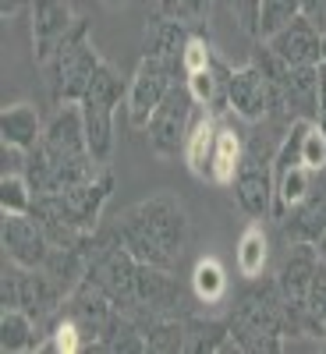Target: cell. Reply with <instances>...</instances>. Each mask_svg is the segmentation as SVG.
<instances>
[{"label":"cell","instance_id":"obj_30","mask_svg":"<svg viewBox=\"0 0 326 354\" xmlns=\"http://www.w3.org/2000/svg\"><path fill=\"white\" fill-rule=\"evenodd\" d=\"M302 163L309 170H326V135L319 131V124L312 121L305 138H302Z\"/></svg>","mask_w":326,"mask_h":354},{"label":"cell","instance_id":"obj_18","mask_svg":"<svg viewBox=\"0 0 326 354\" xmlns=\"http://www.w3.org/2000/svg\"><path fill=\"white\" fill-rule=\"evenodd\" d=\"M43 131H46V124H43V117L33 103H11L0 113V142L18 149V153L36 149Z\"/></svg>","mask_w":326,"mask_h":354},{"label":"cell","instance_id":"obj_23","mask_svg":"<svg viewBox=\"0 0 326 354\" xmlns=\"http://www.w3.org/2000/svg\"><path fill=\"white\" fill-rule=\"evenodd\" d=\"M234 262H238V273L245 280H259L266 277V262H270V238L259 223H248L238 238V248H234Z\"/></svg>","mask_w":326,"mask_h":354},{"label":"cell","instance_id":"obj_17","mask_svg":"<svg viewBox=\"0 0 326 354\" xmlns=\"http://www.w3.org/2000/svg\"><path fill=\"white\" fill-rule=\"evenodd\" d=\"M217 124H220V113L199 106L195 121L188 128V138H185V149H181V160L188 163V170L199 177V181H206V185H210V160H213Z\"/></svg>","mask_w":326,"mask_h":354},{"label":"cell","instance_id":"obj_26","mask_svg":"<svg viewBox=\"0 0 326 354\" xmlns=\"http://www.w3.org/2000/svg\"><path fill=\"white\" fill-rule=\"evenodd\" d=\"M39 351H53V354H78V351H89V340L82 333V326L68 315L61 312L53 322H50V330H46V340L39 344Z\"/></svg>","mask_w":326,"mask_h":354},{"label":"cell","instance_id":"obj_5","mask_svg":"<svg viewBox=\"0 0 326 354\" xmlns=\"http://www.w3.org/2000/svg\"><path fill=\"white\" fill-rule=\"evenodd\" d=\"M323 248L319 245H291L287 259L277 270V287L287 308V333L291 337H323L319 322L312 315V283L319 270Z\"/></svg>","mask_w":326,"mask_h":354},{"label":"cell","instance_id":"obj_8","mask_svg":"<svg viewBox=\"0 0 326 354\" xmlns=\"http://www.w3.org/2000/svg\"><path fill=\"white\" fill-rule=\"evenodd\" d=\"M227 110L238 113L242 121H248V124H262V121L291 124L284 117L280 93H277L273 78L266 75L255 61H248L245 68L230 71V78H227Z\"/></svg>","mask_w":326,"mask_h":354},{"label":"cell","instance_id":"obj_35","mask_svg":"<svg viewBox=\"0 0 326 354\" xmlns=\"http://www.w3.org/2000/svg\"><path fill=\"white\" fill-rule=\"evenodd\" d=\"M103 4H107V8H121V4H125V0H103Z\"/></svg>","mask_w":326,"mask_h":354},{"label":"cell","instance_id":"obj_29","mask_svg":"<svg viewBox=\"0 0 326 354\" xmlns=\"http://www.w3.org/2000/svg\"><path fill=\"white\" fill-rule=\"evenodd\" d=\"M160 18H174V21H202L206 11H210V0H160Z\"/></svg>","mask_w":326,"mask_h":354},{"label":"cell","instance_id":"obj_15","mask_svg":"<svg viewBox=\"0 0 326 354\" xmlns=\"http://www.w3.org/2000/svg\"><path fill=\"white\" fill-rule=\"evenodd\" d=\"M245 145H248V135L220 113L217 142H213V160H210V185H217V188H230L234 185L238 167L245 160Z\"/></svg>","mask_w":326,"mask_h":354},{"label":"cell","instance_id":"obj_9","mask_svg":"<svg viewBox=\"0 0 326 354\" xmlns=\"http://www.w3.org/2000/svg\"><path fill=\"white\" fill-rule=\"evenodd\" d=\"M195 113H199V103L192 100L188 85H185V78H181V82H177L170 93L163 96V103L153 110L150 124L142 128L156 156L170 160V156H177V153L185 149V138H188V128H192V121H195Z\"/></svg>","mask_w":326,"mask_h":354},{"label":"cell","instance_id":"obj_4","mask_svg":"<svg viewBox=\"0 0 326 354\" xmlns=\"http://www.w3.org/2000/svg\"><path fill=\"white\" fill-rule=\"evenodd\" d=\"M103 57L96 53V46L89 43V21L78 18L71 32L57 43V50L43 61V75H46V93L57 106L64 103H82V96L89 93V82L100 71Z\"/></svg>","mask_w":326,"mask_h":354},{"label":"cell","instance_id":"obj_34","mask_svg":"<svg viewBox=\"0 0 326 354\" xmlns=\"http://www.w3.org/2000/svg\"><path fill=\"white\" fill-rule=\"evenodd\" d=\"M33 0H0V15H4V21L8 18H15V15H21Z\"/></svg>","mask_w":326,"mask_h":354},{"label":"cell","instance_id":"obj_32","mask_svg":"<svg viewBox=\"0 0 326 354\" xmlns=\"http://www.w3.org/2000/svg\"><path fill=\"white\" fill-rule=\"evenodd\" d=\"M312 315H316L319 330H323V337H326V255L319 259L316 283H312Z\"/></svg>","mask_w":326,"mask_h":354},{"label":"cell","instance_id":"obj_14","mask_svg":"<svg viewBox=\"0 0 326 354\" xmlns=\"http://www.w3.org/2000/svg\"><path fill=\"white\" fill-rule=\"evenodd\" d=\"M284 64H323V32L298 15L291 25H284L280 32H273L270 39H262Z\"/></svg>","mask_w":326,"mask_h":354},{"label":"cell","instance_id":"obj_13","mask_svg":"<svg viewBox=\"0 0 326 354\" xmlns=\"http://www.w3.org/2000/svg\"><path fill=\"white\" fill-rule=\"evenodd\" d=\"M28 15H33V53L43 64L57 50V43L75 28L78 18L71 15L68 0H33V4H28Z\"/></svg>","mask_w":326,"mask_h":354},{"label":"cell","instance_id":"obj_31","mask_svg":"<svg viewBox=\"0 0 326 354\" xmlns=\"http://www.w3.org/2000/svg\"><path fill=\"white\" fill-rule=\"evenodd\" d=\"M259 8H262V0H227L230 18L238 21V28L252 39H259Z\"/></svg>","mask_w":326,"mask_h":354},{"label":"cell","instance_id":"obj_11","mask_svg":"<svg viewBox=\"0 0 326 354\" xmlns=\"http://www.w3.org/2000/svg\"><path fill=\"white\" fill-rule=\"evenodd\" d=\"M4 252H8V262L15 266H25V270H43L53 255V245L46 238L43 223L33 216V213H18V216H4Z\"/></svg>","mask_w":326,"mask_h":354},{"label":"cell","instance_id":"obj_1","mask_svg":"<svg viewBox=\"0 0 326 354\" xmlns=\"http://www.w3.org/2000/svg\"><path fill=\"white\" fill-rule=\"evenodd\" d=\"M110 241H117L125 252H132L145 266L160 270H177L192 245V220L185 213L181 198L170 192L150 195L138 205L125 209L110 227H100Z\"/></svg>","mask_w":326,"mask_h":354},{"label":"cell","instance_id":"obj_20","mask_svg":"<svg viewBox=\"0 0 326 354\" xmlns=\"http://www.w3.org/2000/svg\"><path fill=\"white\" fill-rule=\"evenodd\" d=\"M185 351L188 354H230V351H242V347H238V340H234L227 319H199V315H188Z\"/></svg>","mask_w":326,"mask_h":354},{"label":"cell","instance_id":"obj_19","mask_svg":"<svg viewBox=\"0 0 326 354\" xmlns=\"http://www.w3.org/2000/svg\"><path fill=\"white\" fill-rule=\"evenodd\" d=\"M192 36V25L188 21H174V18H156L150 25V32H145V46L142 53L156 57V61H163L167 68H174L177 75H181V57H185V43ZM185 78V75H181Z\"/></svg>","mask_w":326,"mask_h":354},{"label":"cell","instance_id":"obj_7","mask_svg":"<svg viewBox=\"0 0 326 354\" xmlns=\"http://www.w3.org/2000/svg\"><path fill=\"white\" fill-rule=\"evenodd\" d=\"M68 290L57 283L46 270H25V266H4V283H0V301L4 308H25L39 326L53 322L64 308Z\"/></svg>","mask_w":326,"mask_h":354},{"label":"cell","instance_id":"obj_33","mask_svg":"<svg viewBox=\"0 0 326 354\" xmlns=\"http://www.w3.org/2000/svg\"><path fill=\"white\" fill-rule=\"evenodd\" d=\"M302 15L326 36V0H305V4H302Z\"/></svg>","mask_w":326,"mask_h":354},{"label":"cell","instance_id":"obj_3","mask_svg":"<svg viewBox=\"0 0 326 354\" xmlns=\"http://www.w3.org/2000/svg\"><path fill=\"white\" fill-rule=\"evenodd\" d=\"M230 333L242 351L248 354H277L287 344V308L280 298L277 277L248 280V287L234 298V308L227 315Z\"/></svg>","mask_w":326,"mask_h":354},{"label":"cell","instance_id":"obj_28","mask_svg":"<svg viewBox=\"0 0 326 354\" xmlns=\"http://www.w3.org/2000/svg\"><path fill=\"white\" fill-rule=\"evenodd\" d=\"M213 61H217L213 39L206 36V32H195V28H192V36L185 43V57H181V75H195L202 68H210Z\"/></svg>","mask_w":326,"mask_h":354},{"label":"cell","instance_id":"obj_22","mask_svg":"<svg viewBox=\"0 0 326 354\" xmlns=\"http://www.w3.org/2000/svg\"><path fill=\"white\" fill-rule=\"evenodd\" d=\"M188 290H192V298L199 305H224L227 301V294H230V277L224 270V262L213 259V255H206L195 262V270L188 277Z\"/></svg>","mask_w":326,"mask_h":354},{"label":"cell","instance_id":"obj_25","mask_svg":"<svg viewBox=\"0 0 326 354\" xmlns=\"http://www.w3.org/2000/svg\"><path fill=\"white\" fill-rule=\"evenodd\" d=\"M36 205V188L28 185L25 170H4L0 177V213L18 216V213H33Z\"/></svg>","mask_w":326,"mask_h":354},{"label":"cell","instance_id":"obj_12","mask_svg":"<svg viewBox=\"0 0 326 354\" xmlns=\"http://www.w3.org/2000/svg\"><path fill=\"white\" fill-rule=\"evenodd\" d=\"M280 230L287 245H326V170H316L312 192L287 216H280Z\"/></svg>","mask_w":326,"mask_h":354},{"label":"cell","instance_id":"obj_16","mask_svg":"<svg viewBox=\"0 0 326 354\" xmlns=\"http://www.w3.org/2000/svg\"><path fill=\"white\" fill-rule=\"evenodd\" d=\"M82 124H85V142H89V153L96 156V163H110L114 156V113L117 103L96 100V96H85L82 103Z\"/></svg>","mask_w":326,"mask_h":354},{"label":"cell","instance_id":"obj_27","mask_svg":"<svg viewBox=\"0 0 326 354\" xmlns=\"http://www.w3.org/2000/svg\"><path fill=\"white\" fill-rule=\"evenodd\" d=\"M302 4L305 0H262V8H259V39H270L284 25H291L302 15Z\"/></svg>","mask_w":326,"mask_h":354},{"label":"cell","instance_id":"obj_6","mask_svg":"<svg viewBox=\"0 0 326 354\" xmlns=\"http://www.w3.org/2000/svg\"><path fill=\"white\" fill-rule=\"evenodd\" d=\"M277 145L270 135H248V145H245V160L238 167V177H234V202L238 209L252 220H266L273 216V195H277V177H273V153Z\"/></svg>","mask_w":326,"mask_h":354},{"label":"cell","instance_id":"obj_10","mask_svg":"<svg viewBox=\"0 0 326 354\" xmlns=\"http://www.w3.org/2000/svg\"><path fill=\"white\" fill-rule=\"evenodd\" d=\"M177 82H181V75H177L174 68H167L163 61H156V57H150V53L138 57V68H135V75L128 82V100H125L132 128H145V124H150L153 110L163 103V96L170 93Z\"/></svg>","mask_w":326,"mask_h":354},{"label":"cell","instance_id":"obj_24","mask_svg":"<svg viewBox=\"0 0 326 354\" xmlns=\"http://www.w3.org/2000/svg\"><path fill=\"white\" fill-rule=\"evenodd\" d=\"M312 185H316V170H309V167H302V163L280 170V174H277V195H273V220L287 216L294 205H298V202L312 192Z\"/></svg>","mask_w":326,"mask_h":354},{"label":"cell","instance_id":"obj_21","mask_svg":"<svg viewBox=\"0 0 326 354\" xmlns=\"http://www.w3.org/2000/svg\"><path fill=\"white\" fill-rule=\"evenodd\" d=\"M46 333H39V322L25 308H4L0 312V351L4 354H25L39 351Z\"/></svg>","mask_w":326,"mask_h":354},{"label":"cell","instance_id":"obj_2","mask_svg":"<svg viewBox=\"0 0 326 354\" xmlns=\"http://www.w3.org/2000/svg\"><path fill=\"white\" fill-rule=\"evenodd\" d=\"M107 163H96L85 142V124H82V106L64 103L46 121V131L36 149H28L21 160V170L36 195H57L75 185H85L103 170Z\"/></svg>","mask_w":326,"mask_h":354}]
</instances>
